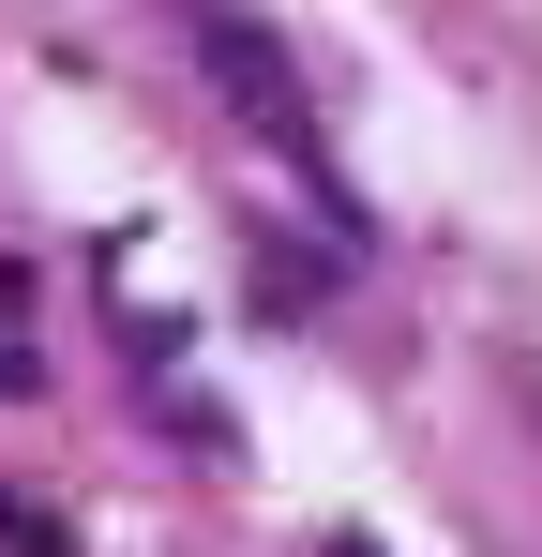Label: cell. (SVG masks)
<instances>
[{
    "instance_id": "1",
    "label": "cell",
    "mask_w": 542,
    "mask_h": 557,
    "mask_svg": "<svg viewBox=\"0 0 542 557\" xmlns=\"http://www.w3.org/2000/svg\"><path fill=\"white\" fill-rule=\"evenodd\" d=\"M196 61H211V91L257 121V151H271V166H301V182H317V106H301V61L271 46V15H257V0H196Z\"/></svg>"
}]
</instances>
